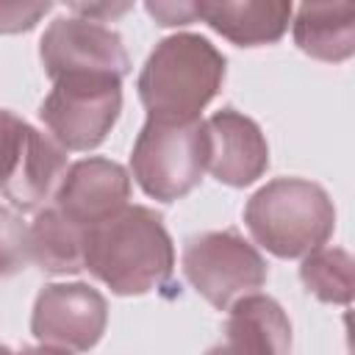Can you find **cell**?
Segmentation results:
<instances>
[{"instance_id": "6da1fadb", "label": "cell", "mask_w": 355, "mask_h": 355, "mask_svg": "<svg viewBox=\"0 0 355 355\" xmlns=\"http://www.w3.org/2000/svg\"><path fill=\"white\" fill-rule=\"evenodd\" d=\"M83 269L119 297L161 288L175 269V244L164 219L147 205H125L119 214L83 233Z\"/></svg>"}, {"instance_id": "7a4b0ae2", "label": "cell", "mask_w": 355, "mask_h": 355, "mask_svg": "<svg viewBox=\"0 0 355 355\" xmlns=\"http://www.w3.org/2000/svg\"><path fill=\"white\" fill-rule=\"evenodd\" d=\"M225 55L200 33H172L147 55L136 89L147 119L194 122L219 94Z\"/></svg>"}, {"instance_id": "3957f363", "label": "cell", "mask_w": 355, "mask_h": 355, "mask_svg": "<svg viewBox=\"0 0 355 355\" xmlns=\"http://www.w3.org/2000/svg\"><path fill=\"white\" fill-rule=\"evenodd\" d=\"M250 236L277 258H305L336 230L330 194L302 178H275L244 205Z\"/></svg>"}, {"instance_id": "277c9868", "label": "cell", "mask_w": 355, "mask_h": 355, "mask_svg": "<svg viewBox=\"0 0 355 355\" xmlns=\"http://www.w3.org/2000/svg\"><path fill=\"white\" fill-rule=\"evenodd\" d=\"M130 172L141 191L158 202H175L194 191L205 172V125L147 119L130 153Z\"/></svg>"}, {"instance_id": "5b68a950", "label": "cell", "mask_w": 355, "mask_h": 355, "mask_svg": "<svg viewBox=\"0 0 355 355\" xmlns=\"http://www.w3.org/2000/svg\"><path fill=\"white\" fill-rule=\"evenodd\" d=\"M183 277L216 311H227L266 283L263 255L236 230H208L191 236L183 247Z\"/></svg>"}, {"instance_id": "8992f818", "label": "cell", "mask_w": 355, "mask_h": 355, "mask_svg": "<svg viewBox=\"0 0 355 355\" xmlns=\"http://www.w3.org/2000/svg\"><path fill=\"white\" fill-rule=\"evenodd\" d=\"M122 111V80L114 75H67L53 80L39 119L64 150H94Z\"/></svg>"}, {"instance_id": "52a82bcc", "label": "cell", "mask_w": 355, "mask_h": 355, "mask_svg": "<svg viewBox=\"0 0 355 355\" xmlns=\"http://www.w3.org/2000/svg\"><path fill=\"white\" fill-rule=\"evenodd\" d=\"M67 150L17 114L8 116L0 141V191L14 211H39L67 175Z\"/></svg>"}, {"instance_id": "ba28073f", "label": "cell", "mask_w": 355, "mask_h": 355, "mask_svg": "<svg viewBox=\"0 0 355 355\" xmlns=\"http://www.w3.org/2000/svg\"><path fill=\"white\" fill-rule=\"evenodd\" d=\"M39 58L50 80L67 75H114L122 80L130 72L122 36L83 17L53 19L42 33Z\"/></svg>"}, {"instance_id": "9c48e42d", "label": "cell", "mask_w": 355, "mask_h": 355, "mask_svg": "<svg viewBox=\"0 0 355 355\" xmlns=\"http://www.w3.org/2000/svg\"><path fill=\"white\" fill-rule=\"evenodd\" d=\"M108 302L89 283H50L36 294L31 333L44 347L89 352L105 333Z\"/></svg>"}, {"instance_id": "30bf717a", "label": "cell", "mask_w": 355, "mask_h": 355, "mask_svg": "<svg viewBox=\"0 0 355 355\" xmlns=\"http://www.w3.org/2000/svg\"><path fill=\"white\" fill-rule=\"evenodd\" d=\"M130 200V175L111 158H80L61 178L53 205L83 230L119 214Z\"/></svg>"}, {"instance_id": "8fae6325", "label": "cell", "mask_w": 355, "mask_h": 355, "mask_svg": "<svg viewBox=\"0 0 355 355\" xmlns=\"http://www.w3.org/2000/svg\"><path fill=\"white\" fill-rule=\"evenodd\" d=\"M205 169L225 186L244 189L269 166V144L255 119L222 108L205 122Z\"/></svg>"}, {"instance_id": "7c38bea8", "label": "cell", "mask_w": 355, "mask_h": 355, "mask_svg": "<svg viewBox=\"0 0 355 355\" xmlns=\"http://www.w3.org/2000/svg\"><path fill=\"white\" fill-rule=\"evenodd\" d=\"M205 355H291V322L277 300L247 294L227 308L225 341Z\"/></svg>"}, {"instance_id": "4fadbf2b", "label": "cell", "mask_w": 355, "mask_h": 355, "mask_svg": "<svg viewBox=\"0 0 355 355\" xmlns=\"http://www.w3.org/2000/svg\"><path fill=\"white\" fill-rule=\"evenodd\" d=\"M291 14L294 8L286 0L194 3V17L239 47H258V44L277 42L288 28Z\"/></svg>"}, {"instance_id": "5bb4252c", "label": "cell", "mask_w": 355, "mask_h": 355, "mask_svg": "<svg viewBox=\"0 0 355 355\" xmlns=\"http://www.w3.org/2000/svg\"><path fill=\"white\" fill-rule=\"evenodd\" d=\"M294 44L316 61H347L355 53L352 3H302L291 22Z\"/></svg>"}, {"instance_id": "9a60e30c", "label": "cell", "mask_w": 355, "mask_h": 355, "mask_svg": "<svg viewBox=\"0 0 355 355\" xmlns=\"http://www.w3.org/2000/svg\"><path fill=\"white\" fill-rule=\"evenodd\" d=\"M83 233L55 205L42 208L28 225V255L42 272L75 275L83 269Z\"/></svg>"}, {"instance_id": "2e32d148", "label": "cell", "mask_w": 355, "mask_h": 355, "mask_svg": "<svg viewBox=\"0 0 355 355\" xmlns=\"http://www.w3.org/2000/svg\"><path fill=\"white\" fill-rule=\"evenodd\" d=\"M300 280L322 302H333V305L352 302V258L347 250L319 247L308 252L300 266Z\"/></svg>"}, {"instance_id": "e0dca14e", "label": "cell", "mask_w": 355, "mask_h": 355, "mask_svg": "<svg viewBox=\"0 0 355 355\" xmlns=\"http://www.w3.org/2000/svg\"><path fill=\"white\" fill-rule=\"evenodd\" d=\"M28 261V225L14 208L0 205V277L25 269Z\"/></svg>"}, {"instance_id": "ac0fdd59", "label": "cell", "mask_w": 355, "mask_h": 355, "mask_svg": "<svg viewBox=\"0 0 355 355\" xmlns=\"http://www.w3.org/2000/svg\"><path fill=\"white\" fill-rule=\"evenodd\" d=\"M53 3H0V33H19L31 31Z\"/></svg>"}, {"instance_id": "d6986e66", "label": "cell", "mask_w": 355, "mask_h": 355, "mask_svg": "<svg viewBox=\"0 0 355 355\" xmlns=\"http://www.w3.org/2000/svg\"><path fill=\"white\" fill-rule=\"evenodd\" d=\"M150 11V17L164 25V28H172V25H189L194 22V3H147L144 6Z\"/></svg>"}, {"instance_id": "ffe728a7", "label": "cell", "mask_w": 355, "mask_h": 355, "mask_svg": "<svg viewBox=\"0 0 355 355\" xmlns=\"http://www.w3.org/2000/svg\"><path fill=\"white\" fill-rule=\"evenodd\" d=\"M75 14H83V19H94V17H114V14H125L130 8V3H119V6H83V3H72L69 6Z\"/></svg>"}, {"instance_id": "44dd1931", "label": "cell", "mask_w": 355, "mask_h": 355, "mask_svg": "<svg viewBox=\"0 0 355 355\" xmlns=\"http://www.w3.org/2000/svg\"><path fill=\"white\" fill-rule=\"evenodd\" d=\"M17 355H72L69 349H58V347H44V344H39V347H25L22 352H17Z\"/></svg>"}, {"instance_id": "7402d4cb", "label": "cell", "mask_w": 355, "mask_h": 355, "mask_svg": "<svg viewBox=\"0 0 355 355\" xmlns=\"http://www.w3.org/2000/svg\"><path fill=\"white\" fill-rule=\"evenodd\" d=\"M8 116H11V111L0 108V141H3V130H6V122H8Z\"/></svg>"}, {"instance_id": "603a6c76", "label": "cell", "mask_w": 355, "mask_h": 355, "mask_svg": "<svg viewBox=\"0 0 355 355\" xmlns=\"http://www.w3.org/2000/svg\"><path fill=\"white\" fill-rule=\"evenodd\" d=\"M0 355H14V352H11V349H8L6 344H0Z\"/></svg>"}]
</instances>
